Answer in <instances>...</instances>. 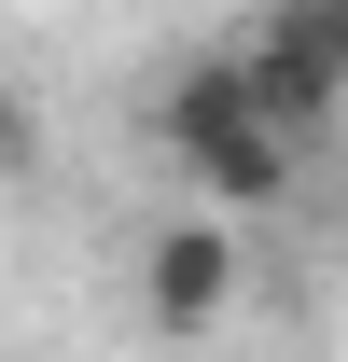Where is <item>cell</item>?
Here are the masks:
<instances>
[{"mask_svg": "<svg viewBox=\"0 0 348 362\" xmlns=\"http://www.w3.org/2000/svg\"><path fill=\"white\" fill-rule=\"evenodd\" d=\"M251 42H279L293 70H320V84L348 98V0H265V28Z\"/></svg>", "mask_w": 348, "mask_h": 362, "instance_id": "4", "label": "cell"}, {"mask_svg": "<svg viewBox=\"0 0 348 362\" xmlns=\"http://www.w3.org/2000/svg\"><path fill=\"white\" fill-rule=\"evenodd\" d=\"M153 112H168V153H181V181H195V209H223V223L279 209V195H293V168H306L293 139L251 112V84H237V42H223V56H181Z\"/></svg>", "mask_w": 348, "mask_h": 362, "instance_id": "1", "label": "cell"}, {"mask_svg": "<svg viewBox=\"0 0 348 362\" xmlns=\"http://www.w3.org/2000/svg\"><path fill=\"white\" fill-rule=\"evenodd\" d=\"M42 181V112H28V84L0 70V195H28Z\"/></svg>", "mask_w": 348, "mask_h": 362, "instance_id": "5", "label": "cell"}, {"mask_svg": "<svg viewBox=\"0 0 348 362\" xmlns=\"http://www.w3.org/2000/svg\"><path fill=\"white\" fill-rule=\"evenodd\" d=\"M237 293H251V251H237V223H223V209H168V223L139 237V320H153L168 349L223 334V320H237Z\"/></svg>", "mask_w": 348, "mask_h": 362, "instance_id": "2", "label": "cell"}, {"mask_svg": "<svg viewBox=\"0 0 348 362\" xmlns=\"http://www.w3.org/2000/svg\"><path fill=\"white\" fill-rule=\"evenodd\" d=\"M237 84H251V112H265V126H279V139H293V153H306V139H320V126H335V112H348V98L320 84V70H293V56H279V42H237Z\"/></svg>", "mask_w": 348, "mask_h": 362, "instance_id": "3", "label": "cell"}]
</instances>
